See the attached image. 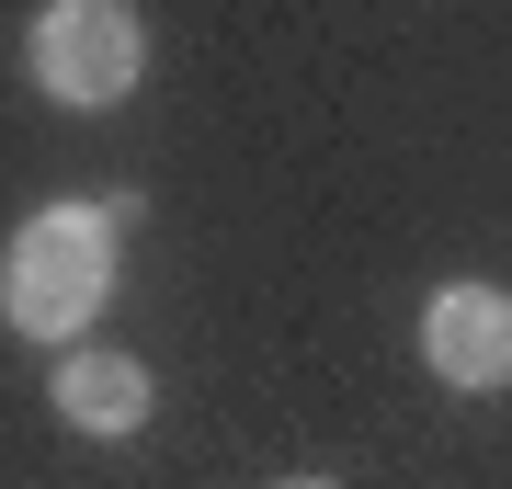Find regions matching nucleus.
I'll return each instance as SVG.
<instances>
[{"mask_svg":"<svg viewBox=\"0 0 512 489\" xmlns=\"http://www.w3.org/2000/svg\"><path fill=\"white\" fill-rule=\"evenodd\" d=\"M137 194H103V205H35L0 251V319L23 342H80L114 296V239H126Z\"/></svg>","mask_w":512,"mask_h":489,"instance_id":"1","label":"nucleus"},{"mask_svg":"<svg viewBox=\"0 0 512 489\" xmlns=\"http://www.w3.org/2000/svg\"><path fill=\"white\" fill-rule=\"evenodd\" d=\"M285 489H330V478H285Z\"/></svg>","mask_w":512,"mask_h":489,"instance_id":"5","label":"nucleus"},{"mask_svg":"<svg viewBox=\"0 0 512 489\" xmlns=\"http://www.w3.org/2000/svg\"><path fill=\"white\" fill-rule=\"evenodd\" d=\"M421 364L444 387H512V296L501 285H444L421 308Z\"/></svg>","mask_w":512,"mask_h":489,"instance_id":"3","label":"nucleus"},{"mask_svg":"<svg viewBox=\"0 0 512 489\" xmlns=\"http://www.w3.org/2000/svg\"><path fill=\"white\" fill-rule=\"evenodd\" d=\"M35 80H46V103H69V114L126 103L148 80V23L126 0H57V12H35Z\"/></svg>","mask_w":512,"mask_h":489,"instance_id":"2","label":"nucleus"},{"mask_svg":"<svg viewBox=\"0 0 512 489\" xmlns=\"http://www.w3.org/2000/svg\"><path fill=\"white\" fill-rule=\"evenodd\" d=\"M57 421H69V433H103V444L148 433V364L114 353V342L57 353Z\"/></svg>","mask_w":512,"mask_h":489,"instance_id":"4","label":"nucleus"}]
</instances>
